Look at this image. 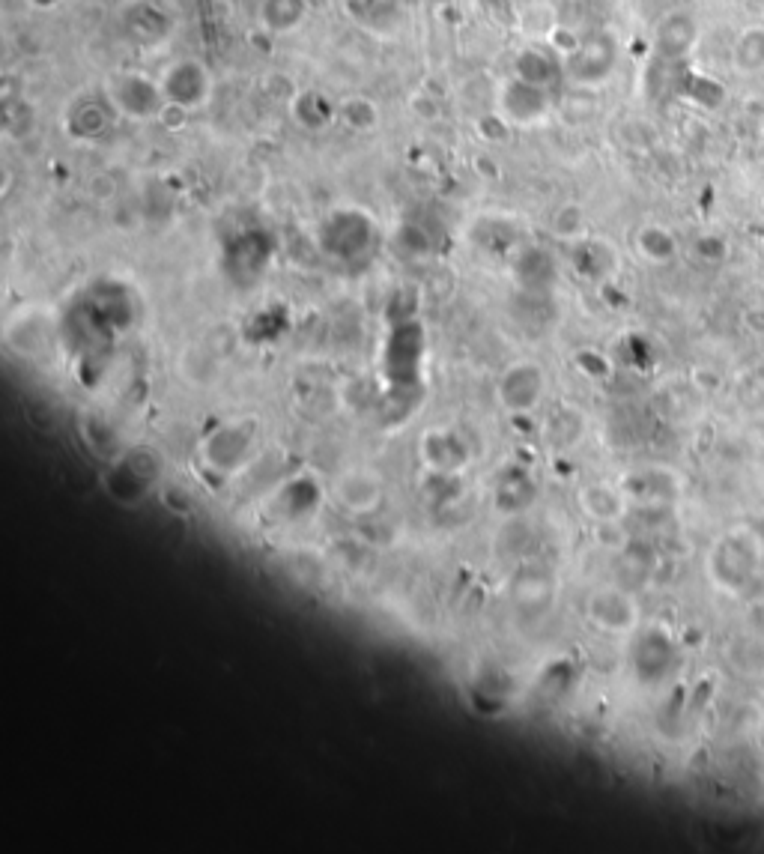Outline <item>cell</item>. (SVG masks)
I'll list each match as a JSON object with an SVG mask.
<instances>
[{"mask_svg": "<svg viewBox=\"0 0 764 854\" xmlns=\"http://www.w3.org/2000/svg\"><path fill=\"white\" fill-rule=\"evenodd\" d=\"M591 616L597 625H603V631L612 634H627L636 628V604L618 589H603L600 595H594Z\"/></svg>", "mask_w": 764, "mask_h": 854, "instance_id": "cell-6", "label": "cell"}, {"mask_svg": "<svg viewBox=\"0 0 764 854\" xmlns=\"http://www.w3.org/2000/svg\"><path fill=\"white\" fill-rule=\"evenodd\" d=\"M111 105L117 108V114L123 117H135V120H144V117H159L168 105L165 99V90L159 81L141 75V72H123V75H114L111 84L105 87Z\"/></svg>", "mask_w": 764, "mask_h": 854, "instance_id": "cell-1", "label": "cell"}, {"mask_svg": "<svg viewBox=\"0 0 764 854\" xmlns=\"http://www.w3.org/2000/svg\"><path fill=\"white\" fill-rule=\"evenodd\" d=\"M612 63H615L612 39L594 36L588 42H579V48L568 57V75L582 81V84H594L612 72Z\"/></svg>", "mask_w": 764, "mask_h": 854, "instance_id": "cell-4", "label": "cell"}, {"mask_svg": "<svg viewBox=\"0 0 764 854\" xmlns=\"http://www.w3.org/2000/svg\"><path fill=\"white\" fill-rule=\"evenodd\" d=\"M639 248L645 251V257H651V260H672V254H675V239L669 236V230H663V227H645L642 233H639Z\"/></svg>", "mask_w": 764, "mask_h": 854, "instance_id": "cell-13", "label": "cell"}, {"mask_svg": "<svg viewBox=\"0 0 764 854\" xmlns=\"http://www.w3.org/2000/svg\"><path fill=\"white\" fill-rule=\"evenodd\" d=\"M588 496H594V502H591V499H582V502H585L588 514H594L597 520L615 523V520L624 514V496H621L618 490H612V487H606V484H594V487L588 490Z\"/></svg>", "mask_w": 764, "mask_h": 854, "instance_id": "cell-11", "label": "cell"}, {"mask_svg": "<svg viewBox=\"0 0 764 854\" xmlns=\"http://www.w3.org/2000/svg\"><path fill=\"white\" fill-rule=\"evenodd\" d=\"M726 663L747 681H764V637L759 631H741L726 642Z\"/></svg>", "mask_w": 764, "mask_h": 854, "instance_id": "cell-5", "label": "cell"}, {"mask_svg": "<svg viewBox=\"0 0 764 854\" xmlns=\"http://www.w3.org/2000/svg\"><path fill=\"white\" fill-rule=\"evenodd\" d=\"M693 36H696V27H693L690 15L672 12V15H666V21L660 27V48L669 54H684L693 45Z\"/></svg>", "mask_w": 764, "mask_h": 854, "instance_id": "cell-10", "label": "cell"}, {"mask_svg": "<svg viewBox=\"0 0 764 854\" xmlns=\"http://www.w3.org/2000/svg\"><path fill=\"white\" fill-rule=\"evenodd\" d=\"M735 60L744 72H753V69H762L764 66V30L762 27H753L747 30L741 39H738V48H735Z\"/></svg>", "mask_w": 764, "mask_h": 854, "instance_id": "cell-12", "label": "cell"}, {"mask_svg": "<svg viewBox=\"0 0 764 854\" xmlns=\"http://www.w3.org/2000/svg\"><path fill=\"white\" fill-rule=\"evenodd\" d=\"M30 6H36V9H54V6H60L63 0H27Z\"/></svg>", "mask_w": 764, "mask_h": 854, "instance_id": "cell-15", "label": "cell"}, {"mask_svg": "<svg viewBox=\"0 0 764 854\" xmlns=\"http://www.w3.org/2000/svg\"><path fill=\"white\" fill-rule=\"evenodd\" d=\"M162 90H165V99L174 102V105H183V108H197L206 102L209 96V72L203 69V63L197 60H177L165 69V75L159 78Z\"/></svg>", "mask_w": 764, "mask_h": 854, "instance_id": "cell-3", "label": "cell"}, {"mask_svg": "<svg viewBox=\"0 0 764 854\" xmlns=\"http://www.w3.org/2000/svg\"><path fill=\"white\" fill-rule=\"evenodd\" d=\"M514 75L535 84V87H544V90H553L556 81L562 78V66L556 63V57L550 51H541V48H526L517 54L514 60Z\"/></svg>", "mask_w": 764, "mask_h": 854, "instance_id": "cell-7", "label": "cell"}, {"mask_svg": "<svg viewBox=\"0 0 764 854\" xmlns=\"http://www.w3.org/2000/svg\"><path fill=\"white\" fill-rule=\"evenodd\" d=\"M499 114L511 126H535L550 114V90L535 87V84L514 75L499 90Z\"/></svg>", "mask_w": 764, "mask_h": 854, "instance_id": "cell-2", "label": "cell"}, {"mask_svg": "<svg viewBox=\"0 0 764 854\" xmlns=\"http://www.w3.org/2000/svg\"><path fill=\"white\" fill-rule=\"evenodd\" d=\"M305 15H308V0H263L260 3V21L275 33H287L299 27Z\"/></svg>", "mask_w": 764, "mask_h": 854, "instance_id": "cell-9", "label": "cell"}, {"mask_svg": "<svg viewBox=\"0 0 764 854\" xmlns=\"http://www.w3.org/2000/svg\"><path fill=\"white\" fill-rule=\"evenodd\" d=\"M341 120L353 129H371L377 126V108L365 96H353L341 105Z\"/></svg>", "mask_w": 764, "mask_h": 854, "instance_id": "cell-14", "label": "cell"}, {"mask_svg": "<svg viewBox=\"0 0 764 854\" xmlns=\"http://www.w3.org/2000/svg\"><path fill=\"white\" fill-rule=\"evenodd\" d=\"M108 114H117V108L111 105L108 93H105L102 105H96V99H78L75 111H69V117H66V126H69V132L87 138V135H96L105 126Z\"/></svg>", "mask_w": 764, "mask_h": 854, "instance_id": "cell-8", "label": "cell"}]
</instances>
